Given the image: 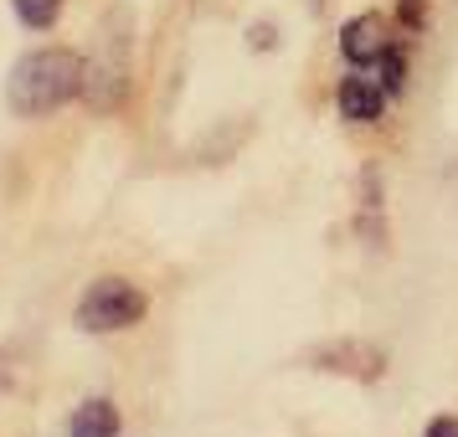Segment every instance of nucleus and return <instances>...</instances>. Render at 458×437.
Masks as SVG:
<instances>
[{
  "mask_svg": "<svg viewBox=\"0 0 458 437\" xmlns=\"http://www.w3.org/2000/svg\"><path fill=\"white\" fill-rule=\"evenodd\" d=\"M83 93V57L67 46H37L16 57L5 78V104L16 119H47Z\"/></svg>",
  "mask_w": 458,
  "mask_h": 437,
  "instance_id": "nucleus-1",
  "label": "nucleus"
},
{
  "mask_svg": "<svg viewBox=\"0 0 458 437\" xmlns=\"http://www.w3.org/2000/svg\"><path fill=\"white\" fill-rule=\"evenodd\" d=\"M129 83H134V42H129V16L108 11L98 37L83 57V98L93 113H119L129 104Z\"/></svg>",
  "mask_w": 458,
  "mask_h": 437,
  "instance_id": "nucleus-2",
  "label": "nucleus"
},
{
  "mask_svg": "<svg viewBox=\"0 0 458 437\" xmlns=\"http://www.w3.org/2000/svg\"><path fill=\"white\" fill-rule=\"evenodd\" d=\"M145 314H149V298L140 283H129V278H98L83 293V304H78V324L88 334H119V330H134Z\"/></svg>",
  "mask_w": 458,
  "mask_h": 437,
  "instance_id": "nucleus-3",
  "label": "nucleus"
},
{
  "mask_svg": "<svg viewBox=\"0 0 458 437\" xmlns=\"http://www.w3.org/2000/svg\"><path fill=\"white\" fill-rule=\"evenodd\" d=\"M335 108H340V119L345 124H381V113H386V88L376 83V78H340L335 88Z\"/></svg>",
  "mask_w": 458,
  "mask_h": 437,
  "instance_id": "nucleus-4",
  "label": "nucleus"
},
{
  "mask_svg": "<svg viewBox=\"0 0 458 437\" xmlns=\"http://www.w3.org/2000/svg\"><path fill=\"white\" fill-rule=\"evenodd\" d=\"M386 46L392 42H386L381 16H351V21L340 26V57H345L351 67H376Z\"/></svg>",
  "mask_w": 458,
  "mask_h": 437,
  "instance_id": "nucleus-5",
  "label": "nucleus"
},
{
  "mask_svg": "<svg viewBox=\"0 0 458 437\" xmlns=\"http://www.w3.org/2000/svg\"><path fill=\"white\" fill-rule=\"evenodd\" d=\"M314 360H319V371H345L355 381H376V375L386 371V355L360 345V340H335L325 350H314Z\"/></svg>",
  "mask_w": 458,
  "mask_h": 437,
  "instance_id": "nucleus-6",
  "label": "nucleus"
},
{
  "mask_svg": "<svg viewBox=\"0 0 458 437\" xmlns=\"http://www.w3.org/2000/svg\"><path fill=\"white\" fill-rule=\"evenodd\" d=\"M119 433H124V416L108 396H88L67 422V437H119Z\"/></svg>",
  "mask_w": 458,
  "mask_h": 437,
  "instance_id": "nucleus-7",
  "label": "nucleus"
},
{
  "mask_svg": "<svg viewBox=\"0 0 458 437\" xmlns=\"http://www.w3.org/2000/svg\"><path fill=\"white\" fill-rule=\"evenodd\" d=\"M11 5H16V21L26 31H52L63 16V0H11Z\"/></svg>",
  "mask_w": 458,
  "mask_h": 437,
  "instance_id": "nucleus-8",
  "label": "nucleus"
},
{
  "mask_svg": "<svg viewBox=\"0 0 458 437\" xmlns=\"http://www.w3.org/2000/svg\"><path fill=\"white\" fill-rule=\"evenodd\" d=\"M376 72H381V78H376V83L386 88V98H396V93H402V88H407V57H402V46H386V52H381V63H376Z\"/></svg>",
  "mask_w": 458,
  "mask_h": 437,
  "instance_id": "nucleus-9",
  "label": "nucleus"
},
{
  "mask_svg": "<svg viewBox=\"0 0 458 437\" xmlns=\"http://www.w3.org/2000/svg\"><path fill=\"white\" fill-rule=\"evenodd\" d=\"M396 16H402V26H417V31L428 26V11H422V0H402V11H396Z\"/></svg>",
  "mask_w": 458,
  "mask_h": 437,
  "instance_id": "nucleus-10",
  "label": "nucleus"
},
{
  "mask_svg": "<svg viewBox=\"0 0 458 437\" xmlns=\"http://www.w3.org/2000/svg\"><path fill=\"white\" fill-rule=\"evenodd\" d=\"M422 437H458V416H448V412H443V416H433V422H428V433H422Z\"/></svg>",
  "mask_w": 458,
  "mask_h": 437,
  "instance_id": "nucleus-11",
  "label": "nucleus"
},
{
  "mask_svg": "<svg viewBox=\"0 0 458 437\" xmlns=\"http://www.w3.org/2000/svg\"><path fill=\"white\" fill-rule=\"evenodd\" d=\"M252 46H258V52H268V46H273V26H252Z\"/></svg>",
  "mask_w": 458,
  "mask_h": 437,
  "instance_id": "nucleus-12",
  "label": "nucleus"
},
{
  "mask_svg": "<svg viewBox=\"0 0 458 437\" xmlns=\"http://www.w3.org/2000/svg\"><path fill=\"white\" fill-rule=\"evenodd\" d=\"M314 5H325V0H314Z\"/></svg>",
  "mask_w": 458,
  "mask_h": 437,
  "instance_id": "nucleus-13",
  "label": "nucleus"
}]
</instances>
